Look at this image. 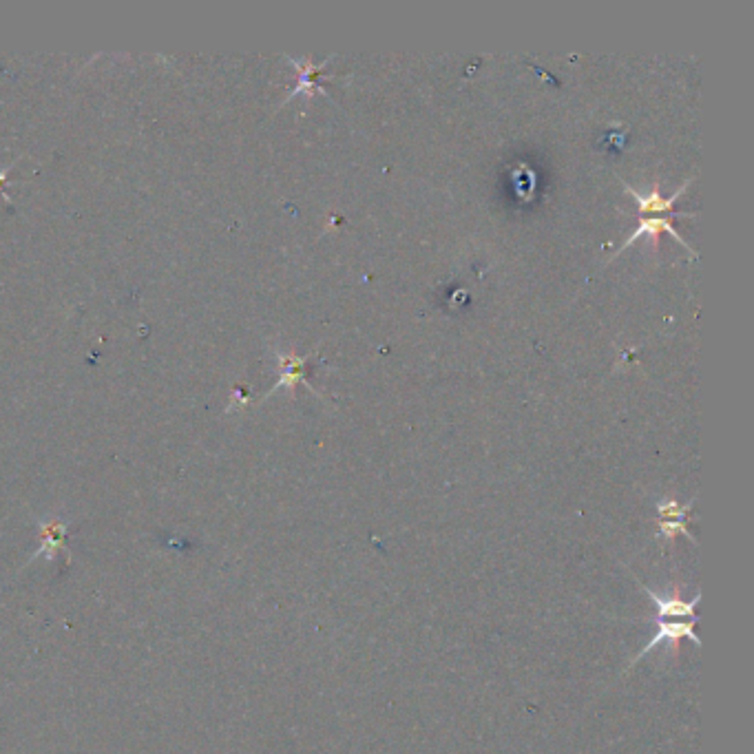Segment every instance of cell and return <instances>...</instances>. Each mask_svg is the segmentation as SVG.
<instances>
[{"mask_svg":"<svg viewBox=\"0 0 754 754\" xmlns=\"http://www.w3.org/2000/svg\"><path fill=\"white\" fill-rule=\"evenodd\" d=\"M12 166L14 164H7V166H0V197H3V200L5 202H9V197H7V193H5V182L9 180V171H12Z\"/></svg>","mask_w":754,"mask_h":754,"instance_id":"52a82bcc","label":"cell"},{"mask_svg":"<svg viewBox=\"0 0 754 754\" xmlns=\"http://www.w3.org/2000/svg\"><path fill=\"white\" fill-rule=\"evenodd\" d=\"M690 184H693V177H690V180H686L682 186H679V188H677V193H675V195H670V197H664L662 193H659V184H655V186L651 188V193H637L635 188H631L628 184H624V188H626L628 193L633 195V200H635L637 204H640L642 215H651V217H653L655 213L673 215V204L679 200V195H684V191H686V188H688Z\"/></svg>","mask_w":754,"mask_h":754,"instance_id":"5b68a950","label":"cell"},{"mask_svg":"<svg viewBox=\"0 0 754 754\" xmlns=\"http://www.w3.org/2000/svg\"><path fill=\"white\" fill-rule=\"evenodd\" d=\"M662 233H670V235H673V237L677 239V242H679V244H684V248H688V250H690V253H693V255H695V250H693V248H690V244L686 242V239H684L682 235H679V233H677L675 226H673V224H670L666 217H651V215H642V222H640V226H637V230H633V233H631V235H628V239H626V242L622 244V248H617V253H613V257H617V255H620V253H624V250H626L628 246H631L633 242H637V239H640L642 235H648V237H651L653 246L657 248V244H659V235H662Z\"/></svg>","mask_w":754,"mask_h":754,"instance_id":"3957f363","label":"cell"},{"mask_svg":"<svg viewBox=\"0 0 754 754\" xmlns=\"http://www.w3.org/2000/svg\"><path fill=\"white\" fill-rule=\"evenodd\" d=\"M306 361L308 356H297V354H286L277 350V363H279V381L272 385V390L264 396V399H268V396L275 394L277 390H281V387H288V390H295L297 383H303L308 387L310 392L319 394L314 387L306 381Z\"/></svg>","mask_w":754,"mask_h":754,"instance_id":"7a4b0ae2","label":"cell"},{"mask_svg":"<svg viewBox=\"0 0 754 754\" xmlns=\"http://www.w3.org/2000/svg\"><path fill=\"white\" fill-rule=\"evenodd\" d=\"M644 593L651 598L657 606V617H675V620H690V617H697V604L701 600V593H697L693 600H684V598H675V595H666L659 593L655 589H648V586L642 584Z\"/></svg>","mask_w":754,"mask_h":754,"instance_id":"277c9868","label":"cell"},{"mask_svg":"<svg viewBox=\"0 0 754 754\" xmlns=\"http://www.w3.org/2000/svg\"><path fill=\"white\" fill-rule=\"evenodd\" d=\"M695 626H697V617H690V620H675V617H657V633L651 642H648L640 653H637V657L633 659V664L640 662L642 657H646L648 653H653L655 648H659L662 644H677L679 640H690L697 648L701 646V640L695 633ZM633 664H628V668H631Z\"/></svg>","mask_w":754,"mask_h":754,"instance_id":"6da1fadb","label":"cell"},{"mask_svg":"<svg viewBox=\"0 0 754 754\" xmlns=\"http://www.w3.org/2000/svg\"><path fill=\"white\" fill-rule=\"evenodd\" d=\"M330 58L319 62V65H314V62L310 58H288L292 62V65H295V69L299 71V82H297V87L290 91V96L286 98V102L292 100L295 96H299V93H306V96H314V93H323V96H328V93L323 91L312 78L319 76L321 69L326 67L328 62H330Z\"/></svg>","mask_w":754,"mask_h":754,"instance_id":"8992f818","label":"cell"}]
</instances>
